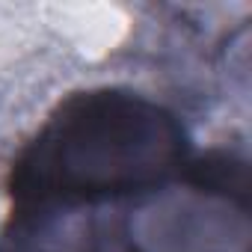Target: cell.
Masks as SVG:
<instances>
[{
  "label": "cell",
  "mask_w": 252,
  "mask_h": 252,
  "mask_svg": "<svg viewBox=\"0 0 252 252\" xmlns=\"http://www.w3.org/2000/svg\"><path fill=\"white\" fill-rule=\"evenodd\" d=\"M187 131L163 104L122 86L65 95L6 172L9 252H65L63 220L178 178Z\"/></svg>",
  "instance_id": "cell-1"
},
{
  "label": "cell",
  "mask_w": 252,
  "mask_h": 252,
  "mask_svg": "<svg viewBox=\"0 0 252 252\" xmlns=\"http://www.w3.org/2000/svg\"><path fill=\"white\" fill-rule=\"evenodd\" d=\"M172 181L119 234L95 237L92 252H249V166L240 155L214 149Z\"/></svg>",
  "instance_id": "cell-2"
}]
</instances>
